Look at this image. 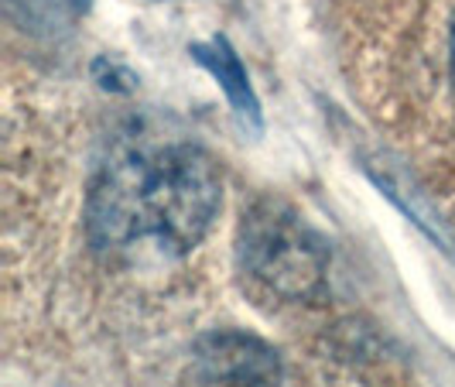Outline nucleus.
Segmentation results:
<instances>
[{
  "mask_svg": "<svg viewBox=\"0 0 455 387\" xmlns=\"http://www.w3.org/2000/svg\"><path fill=\"white\" fill-rule=\"evenodd\" d=\"M220 199L216 165L199 148H127L100 168L86 203V230L103 254L155 247L161 257H179L199 247L220 213Z\"/></svg>",
  "mask_w": 455,
  "mask_h": 387,
  "instance_id": "1",
  "label": "nucleus"
},
{
  "mask_svg": "<svg viewBox=\"0 0 455 387\" xmlns=\"http://www.w3.org/2000/svg\"><path fill=\"white\" fill-rule=\"evenodd\" d=\"M199 360H203V367L212 377L233 381V384H240V387H274L277 377H281L277 353L267 350L260 340L240 336V333L209 336V340L203 343Z\"/></svg>",
  "mask_w": 455,
  "mask_h": 387,
  "instance_id": "3",
  "label": "nucleus"
},
{
  "mask_svg": "<svg viewBox=\"0 0 455 387\" xmlns=\"http://www.w3.org/2000/svg\"><path fill=\"white\" fill-rule=\"evenodd\" d=\"M452 66H455V21H452Z\"/></svg>",
  "mask_w": 455,
  "mask_h": 387,
  "instance_id": "5",
  "label": "nucleus"
},
{
  "mask_svg": "<svg viewBox=\"0 0 455 387\" xmlns=\"http://www.w3.org/2000/svg\"><path fill=\"white\" fill-rule=\"evenodd\" d=\"M188 52H192V59H196L203 69H209L212 79L220 83V90H223V96H227L229 110H233V117H236L240 131H243V134H260V127H264L260 100H257V93H253L251 76H247V69H243V62H240V55L229 48L227 38L196 42Z\"/></svg>",
  "mask_w": 455,
  "mask_h": 387,
  "instance_id": "4",
  "label": "nucleus"
},
{
  "mask_svg": "<svg viewBox=\"0 0 455 387\" xmlns=\"http://www.w3.org/2000/svg\"><path fill=\"white\" fill-rule=\"evenodd\" d=\"M240 257L257 281L288 298L319 292L325 278L319 240L281 206H260L247 216L240 230Z\"/></svg>",
  "mask_w": 455,
  "mask_h": 387,
  "instance_id": "2",
  "label": "nucleus"
}]
</instances>
